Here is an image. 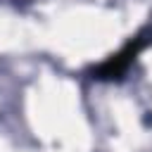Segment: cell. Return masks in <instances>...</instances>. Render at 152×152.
Listing matches in <instances>:
<instances>
[{"mask_svg": "<svg viewBox=\"0 0 152 152\" xmlns=\"http://www.w3.org/2000/svg\"><path fill=\"white\" fill-rule=\"evenodd\" d=\"M145 43H147L145 33L135 36L133 40H128V43L124 45V50H119V52L112 55L107 62H102V64L95 69V76H97V78H119V76L128 69V64L135 59V55L145 48Z\"/></svg>", "mask_w": 152, "mask_h": 152, "instance_id": "cell-1", "label": "cell"}]
</instances>
